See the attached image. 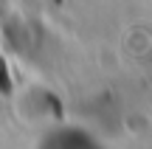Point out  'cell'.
Instances as JSON below:
<instances>
[{"label": "cell", "mask_w": 152, "mask_h": 149, "mask_svg": "<svg viewBox=\"0 0 152 149\" xmlns=\"http://www.w3.org/2000/svg\"><path fill=\"white\" fill-rule=\"evenodd\" d=\"M0 93H3V96H9V93H11V79H9V71H6L3 56H0Z\"/></svg>", "instance_id": "obj_1"}]
</instances>
